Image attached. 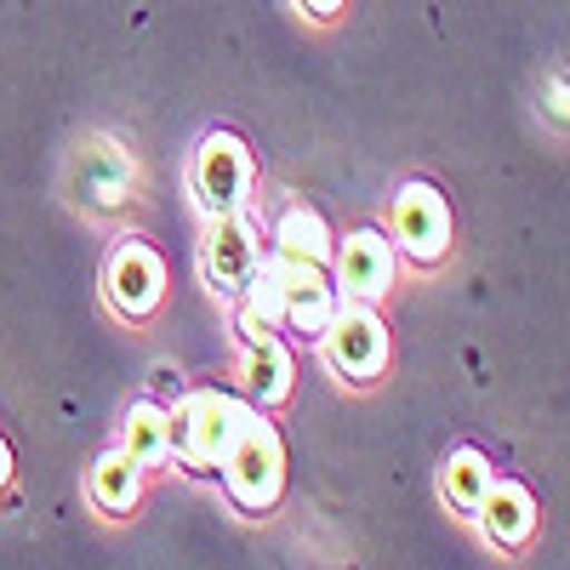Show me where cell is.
Wrapping results in <instances>:
<instances>
[{"label":"cell","mask_w":570,"mask_h":570,"mask_svg":"<svg viewBox=\"0 0 570 570\" xmlns=\"http://www.w3.org/2000/svg\"><path fill=\"white\" fill-rule=\"evenodd\" d=\"M394 240L411 263H440L445 246H451V212H445V195H434L428 183H411L400 188L394 200Z\"/></svg>","instance_id":"cell-7"},{"label":"cell","mask_w":570,"mask_h":570,"mask_svg":"<svg viewBox=\"0 0 570 570\" xmlns=\"http://www.w3.org/2000/svg\"><path fill=\"white\" fill-rule=\"evenodd\" d=\"M75 188L86 206H120L131 188V160L115 149V142H91L75 160Z\"/></svg>","instance_id":"cell-11"},{"label":"cell","mask_w":570,"mask_h":570,"mask_svg":"<svg viewBox=\"0 0 570 570\" xmlns=\"http://www.w3.org/2000/svg\"><path fill=\"white\" fill-rule=\"evenodd\" d=\"M263 263V246H257V228L240 217V212H223L212 217V234H206V252H200V268H206V285L217 297H240L246 279L257 274Z\"/></svg>","instance_id":"cell-6"},{"label":"cell","mask_w":570,"mask_h":570,"mask_svg":"<svg viewBox=\"0 0 570 570\" xmlns=\"http://www.w3.org/2000/svg\"><path fill=\"white\" fill-rule=\"evenodd\" d=\"M252 416L246 400H234L223 389H206V394H188L183 416L171 422L177 434H171V451L188 462V468H217L223 451L234 445V434H240V422Z\"/></svg>","instance_id":"cell-2"},{"label":"cell","mask_w":570,"mask_h":570,"mask_svg":"<svg viewBox=\"0 0 570 570\" xmlns=\"http://www.w3.org/2000/svg\"><path fill=\"white\" fill-rule=\"evenodd\" d=\"M268 263L279 274V325H292L297 337H325L331 314H337V292L325 285L320 263L314 257H292V252H279Z\"/></svg>","instance_id":"cell-5"},{"label":"cell","mask_w":570,"mask_h":570,"mask_svg":"<svg viewBox=\"0 0 570 570\" xmlns=\"http://www.w3.org/2000/svg\"><path fill=\"white\" fill-rule=\"evenodd\" d=\"M223 480H228V497L240 502L246 513H263L274 508L279 485H285V451H279V434L263 422V416H246L234 445L223 451Z\"/></svg>","instance_id":"cell-1"},{"label":"cell","mask_w":570,"mask_h":570,"mask_svg":"<svg viewBox=\"0 0 570 570\" xmlns=\"http://www.w3.org/2000/svg\"><path fill=\"white\" fill-rule=\"evenodd\" d=\"M109 303L126 314V320H142L155 314L160 297H166V263L142 246V240H120L115 257H109Z\"/></svg>","instance_id":"cell-8"},{"label":"cell","mask_w":570,"mask_h":570,"mask_svg":"<svg viewBox=\"0 0 570 570\" xmlns=\"http://www.w3.org/2000/svg\"><path fill=\"white\" fill-rule=\"evenodd\" d=\"M274 240H279V252H292V257H314V263L331 257V234H325L320 212H308V206H292V212H285L279 228H274Z\"/></svg>","instance_id":"cell-16"},{"label":"cell","mask_w":570,"mask_h":570,"mask_svg":"<svg viewBox=\"0 0 570 570\" xmlns=\"http://www.w3.org/2000/svg\"><path fill=\"white\" fill-rule=\"evenodd\" d=\"M325 354H331V365H337L348 383H371V376L383 371V360H389V325L376 320L371 303L343 297L337 314H331V325H325Z\"/></svg>","instance_id":"cell-3"},{"label":"cell","mask_w":570,"mask_h":570,"mask_svg":"<svg viewBox=\"0 0 570 570\" xmlns=\"http://www.w3.org/2000/svg\"><path fill=\"white\" fill-rule=\"evenodd\" d=\"M137 480H142V462L131 451H109L98 468H91V502L109 508V513H126L137 502Z\"/></svg>","instance_id":"cell-14"},{"label":"cell","mask_w":570,"mask_h":570,"mask_svg":"<svg viewBox=\"0 0 570 570\" xmlns=\"http://www.w3.org/2000/svg\"><path fill=\"white\" fill-rule=\"evenodd\" d=\"M171 416L160 411V405H137L131 416H126V451L142 462V468H155V462H166L171 456Z\"/></svg>","instance_id":"cell-15"},{"label":"cell","mask_w":570,"mask_h":570,"mask_svg":"<svg viewBox=\"0 0 570 570\" xmlns=\"http://www.w3.org/2000/svg\"><path fill=\"white\" fill-rule=\"evenodd\" d=\"M246 383L263 405H279L285 394H292V354H285V343L268 325L246 331Z\"/></svg>","instance_id":"cell-12"},{"label":"cell","mask_w":570,"mask_h":570,"mask_svg":"<svg viewBox=\"0 0 570 570\" xmlns=\"http://www.w3.org/2000/svg\"><path fill=\"white\" fill-rule=\"evenodd\" d=\"M303 7H308V12H320V18H325V12H331V7H337V0H303Z\"/></svg>","instance_id":"cell-18"},{"label":"cell","mask_w":570,"mask_h":570,"mask_svg":"<svg viewBox=\"0 0 570 570\" xmlns=\"http://www.w3.org/2000/svg\"><path fill=\"white\" fill-rule=\"evenodd\" d=\"M480 519H485V537L497 548H525L531 531H537V502L525 485H508V480H491L485 502H480Z\"/></svg>","instance_id":"cell-10"},{"label":"cell","mask_w":570,"mask_h":570,"mask_svg":"<svg viewBox=\"0 0 570 570\" xmlns=\"http://www.w3.org/2000/svg\"><path fill=\"white\" fill-rule=\"evenodd\" d=\"M440 485H445V497H451L462 513H480V502H485V491H491V462L473 451V445H462V451L445 456Z\"/></svg>","instance_id":"cell-13"},{"label":"cell","mask_w":570,"mask_h":570,"mask_svg":"<svg viewBox=\"0 0 570 570\" xmlns=\"http://www.w3.org/2000/svg\"><path fill=\"white\" fill-rule=\"evenodd\" d=\"M394 285V246L376 228H360L337 246V292L354 303H376Z\"/></svg>","instance_id":"cell-9"},{"label":"cell","mask_w":570,"mask_h":570,"mask_svg":"<svg viewBox=\"0 0 570 570\" xmlns=\"http://www.w3.org/2000/svg\"><path fill=\"white\" fill-rule=\"evenodd\" d=\"M12 480V451H7V440H0V485Z\"/></svg>","instance_id":"cell-17"},{"label":"cell","mask_w":570,"mask_h":570,"mask_svg":"<svg viewBox=\"0 0 570 570\" xmlns=\"http://www.w3.org/2000/svg\"><path fill=\"white\" fill-rule=\"evenodd\" d=\"M195 195L206 206V217L240 212L252 195V155L234 131H212L195 155Z\"/></svg>","instance_id":"cell-4"}]
</instances>
